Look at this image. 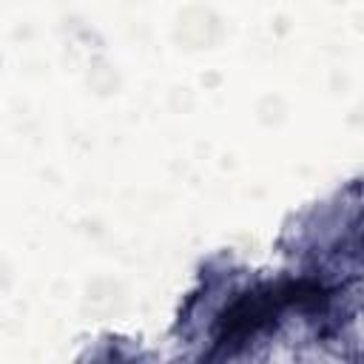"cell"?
<instances>
[{
    "label": "cell",
    "mask_w": 364,
    "mask_h": 364,
    "mask_svg": "<svg viewBox=\"0 0 364 364\" xmlns=\"http://www.w3.org/2000/svg\"><path fill=\"white\" fill-rule=\"evenodd\" d=\"M324 301H327V290L313 279H290V282L247 290L219 316L216 347L230 353L236 344H245L262 327L276 321V316H282L284 310H290V307H313L316 310Z\"/></svg>",
    "instance_id": "6da1fadb"
}]
</instances>
